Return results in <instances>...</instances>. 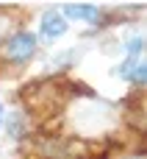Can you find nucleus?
<instances>
[{"mask_svg":"<svg viewBox=\"0 0 147 159\" xmlns=\"http://www.w3.org/2000/svg\"><path fill=\"white\" fill-rule=\"evenodd\" d=\"M0 126H3V103H0Z\"/></svg>","mask_w":147,"mask_h":159,"instance_id":"0eeeda50","label":"nucleus"},{"mask_svg":"<svg viewBox=\"0 0 147 159\" xmlns=\"http://www.w3.org/2000/svg\"><path fill=\"white\" fill-rule=\"evenodd\" d=\"M61 14H64V17H69V20H78V22H94V20L100 17V8L81 3V6H67Z\"/></svg>","mask_w":147,"mask_h":159,"instance_id":"7ed1b4c3","label":"nucleus"},{"mask_svg":"<svg viewBox=\"0 0 147 159\" xmlns=\"http://www.w3.org/2000/svg\"><path fill=\"white\" fill-rule=\"evenodd\" d=\"M33 50H36V36H33L31 31L14 34V36L8 39V45H6V53H8V59H14V61H25L28 56H33Z\"/></svg>","mask_w":147,"mask_h":159,"instance_id":"f257e3e1","label":"nucleus"},{"mask_svg":"<svg viewBox=\"0 0 147 159\" xmlns=\"http://www.w3.org/2000/svg\"><path fill=\"white\" fill-rule=\"evenodd\" d=\"M136 61H139V59H125V61L117 67V75H122V78H131V73H133Z\"/></svg>","mask_w":147,"mask_h":159,"instance_id":"39448f33","label":"nucleus"},{"mask_svg":"<svg viewBox=\"0 0 147 159\" xmlns=\"http://www.w3.org/2000/svg\"><path fill=\"white\" fill-rule=\"evenodd\" d=\"M142 45H145V39H142V36H131V39H128V45H125V50H128V59H139V53H142Z\"/></svg>","mask_w":147,"mask_h":159,"instance_id":"20e7f679","label":"nucleus"},{"mask_svg":"<svg viewBox=\"0 0 147 159\" xmlns=\"http://www.w3.org/2000/svg\"><path fill=\"white\" fill-rule=\"evenodd\" d=\"M145 75H147V70H145V61L139 59V61H136V67H133V73H131V81H145Z\"/></svg>","mask_w":147,"mask_h":159,"instance_id":"423d86ee","label":"nucleus"},{"mask_svg":"<svg viewBox=\"0 0 147 159\" xmlns=\"http://www.w3.org/2000/svg\"><path fill=\"white\" fill-rule=\"evenodd\" d=\"M39 31H42L44 39H58V36H64V31H67V20H64V14H61V11H47V14L42 17Z\"/></svg>","mask_w":147,"mask_h":159,"instance_id":"f03ea898","label":"nucleus"}]
</instances>
